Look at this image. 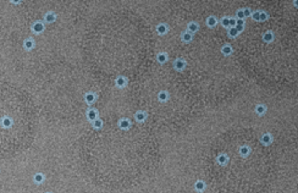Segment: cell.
<instances>
[{
    "instance_id": "13",
    "label": "cell",
    "mask_w": 298,
    "mask_h": 193,
    "mask_svg": "<svg viewBox=\"0 0 298 193\" xmlns=\"http://www.w3.org/2000/svg\"><path fill=\"white\" fill-rule=\"evenodd\" d=\"M169 93L166 92V90H160V92L158 93V99L159 101H161V103H165V101L169 100Z\"/></svg>"
},
{
    "instance_id": "31",
    "label": "cell",
    "mask_w": 298,
    "mask_h": 193,
    "mask_svg": "<svg viewBox=\"0 0 298 193\" xmlns=\"http://www.w3.org/2000/svg\"><path fill=\"white\" fill-rule=\"evenodd\" d=\"M236 23H237V18L235 17H230V28H235Z\"/></svg>"
},
{
    "instance_id": "24",
    "label": "cell",
    "mask_w": 298,
    "mask_h": 193,
    "mask_svg": "<svg viewBox=\"0 0 298 193\" xmlns=\"http://www.w3.org/2000/svg\"><path fill=\"white\" fill-rule=\"evenodd\" d=\"M194 188H196L197 191H203L205 188V184L203 181H197L196 185H194Z\"/></svg>"
},
{
    "instance_id": "14",
    "label": "cell",
    "mask_w": 298,
    "mask_h": 193,
    "mask_svg": "<svg viewBox=\"0 0 298 193\" xmlns=\"http://www.w3.org/2000/svg\"><path fill=\"white\" fill-rule=\"evenodd\" d=\"M168 59H169V56L166 53H158L157 54V61L159 64H165L168 61Z\"/></svg>"
},
{
    "instance_id": "20",
    "label": "cell",
    "mask_w": 298,
    "mask_h": 193,
    "mask_svg": "<svg viewBox=\"0 0 298 193\" xmlns=\"http://www.w3.org/2000/svg\"><path fill=\"white\" fill-rule=\"evenodd\" d=\"M221 53L225 55V56H229V55H231L232 54V48L230 47V45H224L222 48H221Z\"/></svg>"
},
{
    "instance_id": "2",
    "label": "cell",
    "mask_w": 298,
    "mask_h": 193,
    "mask_svg": "<svg viewBox=\"0 0 298 193\" xmlns=\"http://www.w3.org/2000/svg\"><path fill=\"white\" fill-rule=\"evenodd\" d=\"M31 28H32V32L34 34H42L45 31V25L42 21H36Z\"/></svg>"
},
{
    "instance_id": "11",
    "label": "cell",
    "mask_w": 298,
    "mask_h": 193,
    "mask_svg": "<svg viewBox=\"0 0 298 193\" xmlns=\"http://www.w3.org/2000/svg\"><path fill=\"white\" fill-rule=\"evenodd\" d=\"M34 40L32 39V38H27V39H25V42H23V49L25 50H27V52H31L33 48H34Z\"/></svg>"
},
{
    "instance_id": "25",
    "label": "cell",
    "mask_w": 298,
    "mask_h": 193,
    "mask_svg": "<svg viewBox=\"0 0 298 193\" xmlns=\"http://www.w3.org/2000/svg\"><path fill=\"white\" fill-rule=\"evenodd\" d=\"M221 25L225 27V28H230V17H222L221 18Z\"/></svg>"
},
{
    "instance_id": "30",
    "label": "cell",
    "mask_w": 298,
    "mask_h": 193,
    "mask_svg": "<svg viewBox=\"0 0 298 193\" xmlns=\"http://www.w3.org/2000/svg\"><path fill=\"white\" fill-rule=\"evenodd\" d=\"M236 17H237V20H244V14H243V10H238L237 12H236Z\"/></svg>"
},
{
    "instance_id": "1",
    "label": "cell",
    "mask_w": 298,
    "mask_h": 193,
    "mask_svg": "<svg viewBox=\"0 0 298 193\" xmlns=\"http://www.w3.org/2000/svg\"><path fill=\"white\" fill-rule=\"evenodd\" d=\"M86 117H87V120L89 121L90 124L94 122L97 119H99V111L97 109H94V108H89L86 111Z\"/></svg>"
},
{
    "instance_id": "7",
    "label": "cell",
    "mask_w": 298,
    "mask_h": 193,
    "mask_svg": "<svg viewBox=\"0 0 298 193\" xmlns=\"http://www.w3.org/2000/svg\"><path fill=\"white\" fill-rule=\"evenodd\" d=\"M147 117H148L147 113H146V111H143V110H138V111H136V114H135V119H136L137 122H139V124L144 122V121L147 120Z\"/></svg>"
},
{
    "instance_id": "6",
    "label": "cell",
    "mask_w": 298,
    "mask_h": 193,
    "mask_svg": "<svg viewBox=\"0 0 298 193\" xmlns=\"http://www.w3.org/2000/svg\"><path fill=\"white\" fill-rule=\"evenodd\" d=\"M117 125H119V127H120L121 130L127 131V130H130V128H131V121H130L128 119H126V117H122V119H120V120H119Z\"/></svg>"
},
{
    "instance_id": "19",
    "label": "cell",
    "mask_w": 298,
    "mask_h": 193,
    "mask_svg": "<svg viewBox=\"0 0 298 193\" xmlns=\"http://www.w3.org/2000/svg\"><path fill=\"white\" fill-rule=\"evenodd\" d=\"M262 142H263V144H265V146L270 144L271 142H272L271 135H270V133H264V135H263V137H262Z\"/></svg>"
},
{
    "instance_id": "4",
    "label": "cell",
    "mask_w": 298,
    "mask_h": 193,
    "mask_svg": "<svg viewBox=\"0 0 298 193\" xmlns=\"http://www.w3.org/2000/svg\"><path fill=\"white\" fill-rule=\"evenodd\" d=\"M0 125H1V127L3 128H5V130H9V128H11L12 127V125H14V120L10 117V116H4L3 119H1V121H0Z\"/></svg>"
},
{
    "instance_id": "10",
    "label": "cell",
    "mask_w": 298,
    "mask_h": 193,
    "mask_svg": "<svg viewBox=\"0 0 298 193\" xmlns=\"http://www.w3.org/2000/svg\"><path fill=\"white\" fill-rule=\"evenodd\" d=\"M33 182L36 185H42L43 182L45 181V176H44V174L43 172H36V174L33 175Z\"/></svg>"
},
{
    "instance_id": "18",
    "label": "cell",
    "mask_w": 298,
    "mask_h": 193,
    "mask_svg": "<svg viewBox=\"0 0 298 193\" xmlns=\"http://www.w3.org/2000/svg\"><path fill=\"white\" fill-rule=\"evenodd\" d=\"M103 126H104V121H103L100 117L99 119H97L94 122H92V127H93L94 130H101L103 128Z\"/></svg>"
},
{
    "instance_id": "27",
    "label": "cell",
    "mask_w": 298,
    "mask_h": 193,
    "mask_svg": "<svg viewBox=\"0 0 298 193\" xmlns=\"http://www.w3.org/2000/svg\"><path fill=\"white\" fill-rule=\"evenodd\" d=\"M249 151H251V149H249L248 147H241V149H240V153H241L243 157L248 155V154H249Z\"/></svg>"
},
{
    "instance_id": "33",
    "label": "cell",
    "mask_w": 298,
    "mask_h": 193,
    "mask_svg": "<svg viewBox=\"0 0 298 193\" xmlns=\"http://www.w3.org/2000/svg\"><path fill=\"white\" fill-rule=\"evenodd\" d=\"M293 5L298 7V0H294V1H293Z\"/></svg>"
},
{
    "instance_id": "23",
    "label": "cell",
    "mask_w": 298,
    "mask_h": 193,
    "mask_svg": "<svg viewBox=\"0 0 298 193\" xmlns=\"http://www.w3.org/2000/svg\"><path fill=\"white\" fill-rule=\"evenodd\" d=\"M218 162L221 165H226V162H227V157H226L225 154H220V157H218Z\"/></svg>"
},
{
    "instance_id": "16",
    "label": "cell",
    "mask_w": 298,
    "mask_h": 193,
    "mask_svg": "<svg viewBox=\"0 0 298 193\" xmlns=\"http://www.w3.org/2000/svg\"><path fill=\"white\" fill-rule=\"evenodd\" d=\"M198 23H196V22H189L188 25H187V31L189 32V33H196L197 31H198Z\"/></svg>"
},
{
    "instance_id": "29",
    "label": "cell",
    "mask_w": 298,
    "mask_h": 193,
    "mask_svg": "<svg viewBox=\"0 0 298 193\" xmlns=\"http://www.w3.org/2000/svg\"><path fill=\"white\" fill-rule=\"evenodd\" d=\"M268 18H269V15H268V14H266L265 11H260V22L266 21Z\"/></svg>"
},
{
    "instance_id": "17",
    "label": "cell",
    "mask_w": 298,
    "mask_h": 193,
    "mask_svg": "<svg viewBox=\"0 0 298 193\" xmlns=\"http://www.w3.org/2000/svg\"><path fill=\"white\" fill-rule=\"evenodd\" d=\"M181 38H182V40H183L184 43H189V42H192V39H193V34H192V33H189L188 31H186V32H183V33H182Z\"/></svg>"
},
{
    "instance_id": "8",
    "label": "cell",
    "mask_w": 298,
    "mask_h": 193,
    "mask_svg": "<svg viewBox=\"0 0 298 193\" xmlns=\"http://www.w3.org/2000/svg\"><path fill=\"white\" fill-rule=\"evenodd\" d=\"M173 67H175V70H177V71H183L184 68H186V61H184L183 59L179 58V59L175 60Z\"/></svg>"
},
{
    "instance_id": "22",
    "label": "cell",
    "mask_w": 298,
    "mask_h": 193,
    "mask_svg": "<svg viewBox=\"0 0 298 193\" xmlns=\"http://www.w3.org/2000/svg\"><path fill=\"white\" fill-rule=\"evenodd\" d=\"M255 113H256V114H259V115H263V114L265 113V105H263V104L256 105V108H255Z\"/></svg>"
},
{
    "instance_id": "21",
    "label": "cell",
    "mask_w": 298,
    "mask_h": 193,
    "mask_svg": "<svg viewBox=\"0 0 298 193\" xmlns=\"http://www.w3.org/2000/svg\"><path fill=\"white\" fill-rule=\"evenodd\" d=\"M216 23H218V20L215 18L214 16H210V17H208V20H207V25H208V27L213 28V27H215V26H216Z\"/></svg>"
},
{
    "instance_id": "9",
    "label": "cell",
    "mask_w": 298,
    "mask_h": 193,
    "mask_svg": "<svg viewBox=\"0 0 298 193\" xmlns=\"http://www.w3.org/2000/svg\"><path fill=\"white\" fill-rule=\"evenodd\" d=\"M115 86L117 88H125L127 86V78L124 77V76H117L116 79H115Z\"/></svg>"
},
{
    "instance_id": "26",
    "label": "cell",
    "mask_w": 298,
    "mask_h": 193,
    "mask_svg": "<svg viewBox=\"0 0 298 193\" xmlns=\"http://www.w3.org/2000/svg\"><path fill=\"white\" fill-rule=\"evenodd\" d=\"M227 33H229V36L230 37H232V38H236L240 33L236 31V28H229V31H227Z\"/></svg>"
},
{
    "instance_id": "28",
    "label": "cell",
    "mask_w": 298,
    "mask_h": 193,
    "mask_svg": "<svg viewBox=\"0 0 298 193\" xmlns=\"http://www.w3.org/2000/svg\"><path fill=\"white\" fill-rule=\"evenodd\" d=\"M254 21H260V11H255V12H252V16H251Z\"/></svg>"
},
{
    "instance_id": "5",
    "label": "cell",
    "mask_w": 298,
    "mask_h": 193,
    "mask_svg": "<svg viewBox=\"0 0 298 193\" xmlns=\"http://www.w3.org/2000/svg\"><path fill=\"white\" fill-rule=\"evenodd\" d=\"M56 18H58V15H56L55 12H53V11L47 12V14L44 15V17H43V20H44L45 23H54V22L56 21Z\"/></svg>"
},
{
    "instance_id": "34",
    "label": "cell",
    "mask_w": 298,
    "mask_h": 193,
    "mask_svg": "<svg viewBox=\"0 0 298 193\" xmlns=\"http://www.w3.org/2000/svg\"><path fill=\"white\" fill-rule=\"evenodd\" d=\"M45 193H53V192H45Z\"/></svg>"
},
{
    "instance_id": "12",
    "label": "cell",
    "mask_w": 298,
    "mask_h": 193,
    "mask_svg": "<svg viewBox=\"0 0 298 193\" xmlns=\"http://www.w3.org/2000/svg\"><path fill=\"white\" fill-rule=\"evenodd\" d=\"M168 31H169V27H168L166 23H159V25L157 26V33H158L159 36L166 34Z\"/></svg>"
},
{
    "instance_id": "15",
    "label": "cell",
    "mask_w": 298,
    "mask_h": 193,
    "mask_svg": "<svg viewBox=\"0 0 298 193\" xmlns=\"http://www.w3.org/2000/svg\"><path fill=\"white\" fill-rule=\"evenodd\" d=\"M274 33L271 32V31H266L264 34H263V39H264V42H266V43H271L272 40H274Z\"/></svg>"
},
{
    "instance_id": "3",
    "label": "cell",
    "mask_w": 298,
    "mask_h": 193,
    "mask_svg": "<svg viewBox=\"0 0 298 193\" xmlns=\"http://www.w3.org/2000/svg\"><path fill=\"white\" fill-rule=\"evenodd\" d=\"M97 98H98V95H97L94 92H87V93L85 94V97H83V100H85V103H86L87 105H92V104L95 103Z\"/></svg>"
},
{
    "instance_id": "32",
    "label": "cell",
    "mask_w": 298,
    "mask_h": 193,
    "mask_svg": "<svg viewBox=\"0 0 298 193\" xmlns=\"http://www.w3.org/2000/svg\"><path fill=\"white\" fill-rule=\"evenodd\" d=\"M243 14H244V17H248V16H252V11L249 9H243Z\"/></svg>"
}]
</instances>
